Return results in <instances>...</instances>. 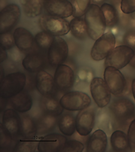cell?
I'll list each match as a JSON object with an SVG mask.
<instances>
[{
  "label": "cell",
  "instance_id": "e0dca14e",
  "mask_svg": "<svg viewBox=\"0 0 135 152\" xmlns=\"http://www.w3.org/2000/svg\"><path fill=\"white\" fill-rule=\"evenodd\" d=\"M55 85L54 78L51 75L43 70L37 72L36 77V88L42 96H51Z\"/></svg>",
  "mask_w": 135,
  "mask_h": 152
},
{
  "label": "cell",
  "instance_id": "9c48e42d",
  "mask_svg": "<svg viewBox=\"0 0 135 152\" xmlns=\"http://www.w3.org/2000/svg\"><path fill=\"white\" fill-rule=\"evenodd\" d=\"M69 48L67 42L59 37L54 38L48 51V61L50 65L58 66L64 62L68 56Z\"/></svg>",
  "mask_w": 135,
  "mask_h": 152
},
{
  "label": "cell",
  "instance_id": "e575fe53",
  "mask_svg": "<svg viewBox=\"0 0 135 152\" xmlns=\"http://www.w3.org/2000/svg\"><path fill=\"white\" fill-rule=\"evenodd\" d=\"M1 34V48L5 50L12 48L15 44L13 35L9 32Z\"/></svg>",
  "mask_w": 135,
  "mask_h": 152
},
{
  "label": "cell",
  "instance_id": "60d3db41",
  "mask_svg": "<svg viewBox=\"0 0 135 152\" xmlns=\"http://www.w3.org/2000/svg\"><path fill=\"white\" fill-rule=\"evenodd\" d=\"M91 1L92 4L99 6L103 4L106 0H91Z\"/></svg>",
  "mask_w": 135,
  "mask_h": 152
},
{
  "label": "cell",
  "instance_id": "1f68e13d",
  "mask_svg": "<svg viewBox=\"0 0 135 152\" xmlns=\"http://www.w3.org/2000/svg\"><path fill=\"white\" fill-rule=\"evenodd\" d=\"M91 0H74L73 16L74 18H81L85 15L90 5Z\"/></svg>",
  "mask_w": 135,
  "mask_h": 152
},
{
  "label": "cell",
  "instance_id": "44dd1931",
  "mask_svg": "<svg viewBox=\"0 0 135 152\" xmlns=\"http://www.w3.org/2000/svg\"><path fill=\"white\" fill-rule=\"evenodd\" d=\"M46 64L44 56L37 53H29L25 57L22 62L24 68L28 72L32 73L41 71Z\"/></svg>",
  "mask_w": 135,
  "mask_h": 152
},
{
  "label": "cell",
  "instance_id": "2e32d148",
  "mask_svg": "<svg viewBox=\"0 0 135 152\" xmlns=\"http://www.w3.org/2000/svg\"><path fill=\"white\" fill-rule=\"evenodd\" d=\"M45 8L49 15L62 18L69 17L74 12L73 4L68 0L47 1Z\"/></svg>",
  "mask_w": 135,
  "mask_h": 152
},
{
  "label": "cell",
  "instance_id": "4fadbf2b",
  "mask_svg": "<svg viewBox=\"0 0 135 152\" xmlns=\"http://www.w3.org/2000/svg\"><path fill=\"white\" fill-rule=\"evenodd\" d=\"M1 124L13 138L22 136V118L16 110L11 109L4 110Z\"/></svg>",
  "mask_w": 135,
  "mask_h": 152
},
{
  "label": "cell",
  "instance_id": "4316f807",
  "mask_svg": "<svg viewBox=\"0 0 135 152\" xmlns=\"http://www.w3.org/2000/svg\"><path fill=\"white\" fill-rule=\"evenodd\" d=\"M70 29L72 35L79 40H85L88 35L85 19L82 18H74L72 20Z\"/></svg>",
  "mask_w": 135,
  "mask_h": 152
},
{
  "label": "cell",
  "instance_id": "8992f818",
  "mask_svg": "<svg viewBox=\"0 0 135 152\" xmlns=\"http://www.w3.org/2000/svg\"><path fill=\"white\" fill-rule=\"evenodd\" d=\"M134 53L132 48L125 45L115 47L105 59V67L112 66L118 69L123 68L129 64Z\"/></svg>",
  "mask_w": 135,
  "mask_h": 152
},
{
  "label": "cell",
  "instance_id": "ab89813d",
  "mask_svg": "<svg viewBox=\"0 0 135 152\" xmlns=\"http://www.w3.org/2000/svg\"><path fill=\"white\" fill-rule=\"evenodd\" d=\"M129 23L132 28L135 29V15L130 18Z\"/></svg>",
  "mask_w": 135,
  "mask_h": 152
},
{
  "label": "cell",
  "instance_id": "4dcf8cb0",
  "mask_svg": "<svg viewBox=\"0 0 135 152\" xmlns=\"http://www.w3.org/2000/svg\"><path fill=\"white\" fill-rule=\"evenodd\" d=\"M54 39L53 36L44 31L36 34L35 40L39 47L42 49H47L49 48Z\"/></svg>",
  "mask_w": 135,
  "mask_h": 152
},
{
  "label": "cell",
  "instance_id": "7a4b0ae2",
  "mask_svg": "<svg viewBox=\"0 0 135 152\" xmlns=\"http://www.w3.org/2000/svg\"><path fill=\"white\" fill-rule=\"evenodd\" d=\"M26 77L22 72L9 74L1 80L0 96L1 99H10L23 91L25 86Z\"/></svg>",
  "mask_w": 135,
  "mask_h": 152
},
{
  "label": "cell",
  "instance_id": "d6986e66",
  "mask_svg": "<svg viewBox=\"0 0 135 152\" xmlns=\"http://www.w3.org/2000/svg\"><path fill=\"white\" fill-rule=\"evenodd\" d=\"M107 145L106 134L103 131L98 129L89 139L86 151L88 152H104L106 150Z\"/></svg>",
  "mask_w": 135,
  "mask_h": 152
},
{
  "label": "cell",
  "instance_id": "8fae6325",
  "mask_svg": "<svg viewBox=\"0 0 135 152\" xmlns=\"http://www.w3.org/2000/svg\"><path fill=\"white\" fill-rule=\"evenodd\" d=\"M21 15L19 7L15 4L7 6L1 12L0 32H8L18 22Z\"/></svg>",
  "mask_w": 135,
  "mask_h": 152
},
{
  "label": "cell",
  "instance_id": "603a6c76",
  "mask_svg": "<svg viewBox=\"0 0 135 152\" xmlns=\"http://www.w3.org/2000/svg\"><path fill=\"white\" fill-rule=\"evenodd\" d=\"M58 125L59 130L63 135L72 136L76 130V118L70 113H65L59 119Z\"/></svg>",
  "mask_w": 135,
  "mask_h": 152
},
{
  "label": "cell",
  "instance_id": "cb8c5ba5",
  "mask_svg": "<svg viewBox=\"0 0 135 152\" xmlns=\"http://www.w3.org/2000/svg\"><path fill=\"white\" fill-rule=\"evenodd\" d=\"M40 103L44 113L58 116L63 112V109L60 105V102L51 96H42Z\"/></svg>",
  "mask_w": 135,
  "mask_h": 152
},
{
  "label": "cell",
  "instance_id": "ba28073f",
  "mask_svg": "<svg viewBox=\"0 0 135 152\" xmlns=\"http://www.w3.org/2000/svg\"><path fill=\"white\" fill-rule=\"evenodd\" d=\"M104 78L110 91L115 96H120L127 89L125 77L119 69L112 66L105 67Z\"/></svg>",
  "mask_w": 135,
  "mask_h": 152
},
{
  "label": "cell",
  "instance_id": "9a60e30c",
  "mask_svg": "<svg viewBox=\"0 0 135 152\" xmlns=\"http://www.w3.org/2000/svg\"><path fill=\"white\" fill-rule=\"evenodd\" d=\"M74 71L69 66L62 64L57 66L54 80L58 88L62 90L70 89L74 85Z\"/></svg>",
  "mask_w": 135,
  "mask_h": 152
},
{
  "label": "cell",
  "instance_id": "7bdbcfd3",
  "mask_svg": "<svg viewBox=\"0 0 135 152\" xmlns=\"http://www.w3.org/2000/svg\"><path fill=\"white\" fill-rule=\"evenodd\" d=\"M131 90L133 95L134 97V98L135 100V78L132 81V84H131Z\"/></svg>",
  "mask_w": 135,
  "mask_h": 152
},
{
  "label": "cell",
  "instance_id": "484cf974",
  "mask_svg": "<svg viewBox=\"0 0 135 152\" xmlns=\"http://www.w3.org/2000/svg\"><path fill=\"white\" fill-rule=\"evenodd\" d=\"M22 118L21 135L24 138L35 139L37 135L36 121L29 115H24Z\"/></svg>",
  "mask_w": 135,
  "mask_h": 152
},
{
  "label": "cell",
  "instance_id": "5b68a950",
  "mask_svg": "<svg viewBox=\"0 0 135 152\" xmlns=\"http://www.w3.org/2000/svg\"><path fill=\"white\" fill-rule=\"evenodd\" d=\"M110 110L116 121L121 125L131 121L135 114L134 104L126 98H119L114 101L110 105Z\"/></svg>",
  "mask_w": 135,
  "mask_h": 152
},
{
  "label": "cell",
  "instance_id": "f546056e",
  "mask_svg": "<svg viewBox=\"0 0 135 152\" xmlns=\"http://www.w3.org/2000/svg\"><path fill=\"white\" fill-rule=\"evenodd\" d=\"M39 140L24 138L20 140L13 148V151L34 152L37 149Z\"/></svg>",
  "mask_w": 135,
  "mask_h": 152
},
{
  "label": "cell",
  "instance_id": "6da1fadb",
  "mask_svg": "<svg viewBox=\"0 0 135 152\" xmlns=\"http://www.w3.org/2000/svg\"><path fill=\"white\" fill-rule=\"evenodd\" d=\"M85 15L88 36L92 40H96L104 34L107 27L100 7L91 4Z\"/></svg>",
  "mask_w": 135,
  "mask_h": 152
},
{
  "label": "cell",
  "instance_id": "f35d334b",
  "mask_svg": "<svg viewBox=\"0 0 135 152\" xmlns=\"http://www.w3.org/2000/svg\"><path fill=\"white\" fill-rule=\"evenodd\" d=\"M1 62L4 61L7 58V53L6 50L4 49L1 48Z\"/></svg>",
  "mask_w": 135,
  "mask_h": 152
},
{
  "label": "cell",
  "instance_id": "7402d4cb",
  "mask_svg": "<svg viewBox=\"0 0 135 152\" xmlns=\"http://www.w3.org/2000/svg\"><path fill=\"white\" fill-rule=\"evenodd\" d=\"M57 116L43 112L36 121L37 135H44L54 130L57 123Z\"/></svg>",
  "mask_w": 135,
  "mask_h": 152
},
{
  "label": "cell",
  "instance_id": "277c9868",
  "mask_svg": "<svg viewBox=\"0 0 135 152\" xmlns=\"http://www.w3.org/2000/svg\"><path fill=\"white\" fill-rule=\"evenodd\" d=\"M39 23L44 31L54 36L66 35L70 31V23L67 20L50 15L41 16Z\"/></svg>",
  "mask_w": 135,
  "mask_h": 152
},
{
  "label": "cell",
  "instance_id": "7c38bea8",
  "mask_svg": "<svg viewBox=\"0 0 135 152\" xmlns=\"http://www.w3.org/2000/svg\"><path fill=\"white\" fill-rule=\"evenodd\" d=\"M67 141L64 135L58 133L47 134L39 140L37 150L41 152H59Z\"/></svg>",
  "mask_w": 135,
  "mask_h": 152
},
{
  "label": "cell",
  "instance_id": "d4e9b609",
  "mask_svg": "<svg viewBox=\"0 0 135 152\" xmlns=\"http://www.w3.org/2000/svg\"><path fill=\"white\" fill-rule=\"evenodd\" d=\"M111 143L115 151L125 152L130 149L128 136L122 131L117 130L112 133Z\"/></svg>",
  "mask_w": 135,
  "mask_h": 152
},
{
  "label": "cell",
  "instance_id": "ffe728a7",
  "mask_svg": "<svg viewBox=\"0 0 135 152\" xmlns=\"http://www.w3.org/2000/svg\"><path fill=\"white\" fill-rule=\"evenodd\" d=\"M9 103L12 109L20 113H25L31 109L33 100L28 92L22 91L10 99Z\"/></svg>",
  "mask_w": 135,
  "mask_h": 152
},
{
  "label": "cell",
  "instance_id": "74e56055",
  "mask_svg": "<svg viewBox=\"0 0 135 152\" xmlns=\"http://www.w3.org/2000/svg\"><path fill=\"white\" fill-rule=\"evenodd\" d=\"M124 45L129 46L133 49H135V29L129 30L124 34L123 38Z\"/></svg>",
  "mask_w": 135,
  "mask_h": 152
},
{
  "label": "cell",
  "instance_id": "8d00e7d4",
  "mask_svg": "<svg viewBox=\"0 0 135 152\" xmlns=\"http://www.w3.org/2000/svg\"><path fill=\"white\" fill-rule=\"evenodd\" d=\"M127 136L130 149L131 151L135 152V119L130 123Z\"/></svg>",
  "mask_w": 135,
  "mask_h": 152
},
{
  "label": "cell",
  "instance_id": "83f0119b",
  "mask_svg": "<svg viewBox=\"0 0 135 152\" xmlns=\"http://www.w3.org/2000/svg\"><path fill=\"white\" fill-rule=\"evenodd\" d=\"M25 14L29 18H35L41 14L42 4L41 0H20Z\"/></svg>",
  "mask_w": 135,
  "mask_h": 152
},
{
  "label": "cell",
  "instance_id": "836d02e7",
  "mask_svg": "<svg viewBox=\"0 0 135 152\" xmlns=\"http://www.w3.org/2000/svg\"><path fill=\"white\" fill-rule=\"evenodd\" d=\"M13 137L1 124V149H7L11 147Z\"/></svg>",
  "mask_w": 135,
  "mask_h": 152
},
{
  "label": "cell",
  "instance_id": "ee69618b",
  "mask_svg": "<svg viewBox=\"0 0 135 152\" xmlns=\"http://www.w3.org/2000/svg\"><path fill=\"white\" fill-rule=\"evenodd\" d=\"M45 1H50V0H45Z\"/></svg>",
  "mask_w": 135,
  "mask_h": 152
},
{
  "label": "cell",
  "instance_id": "3957f363",
  "mask_svg": "<svg viewBox=\"0 0 135 152\" xmlns=\"http://www.w3.org/2000/svg\"><path fill=\"white\" fill-rule=\"evenodd\" d=\"M60 105L68 111H80L90 105L91 99L88 95L79 91H69L64 94L60 100Z\"/></svg>",
  "mask_w": 135,
  "mask_h": 152
},
{
  "label": "cell",
  "instance_id": "52a82bcc",
  "mask_svg": "<svg viewBox=\"0 0 135 152\" xmlns=\"http://www.w3.org/2000/svg\"><path fill=\"white\" fill-rule=\"evenodd\" d=\"M116 42L113 33L109 31L104 33L96 40L91 50V57L96 61L105 59L115 48Z\"/></svg>",
  "mask_w": 135,
  "mask_h": 152
},
{
  "label": "cell",
  "instance_id": "30bf717a",
  "mask_svg": "<svg viewBox=\"0 0 135 152\" xmlns=\"http://www.w3.org/2000/svg\"><path fill=\"white\" fill-rule=\"evenodd\" d=\"M90 91L92 98L99 107L104 108L109 103L111 92L102 78L96 77L92 79Z\"/></svg>",
  "mask_w": 135,
  "mask_h": 152
},
{
  "label": "cell",
  "instance_id": "d6a6232c",
  "mask_svg": "<svg viewBox=\"0 0 135 152\" xmlns=\"http://www.w3.org/2000/svg\"><path fill=\"white\" fill-rule=\"evenodd\" d=\"M85 146L82 142L77 140L67 141L61 152H81L83 151Z\"/></svg>",
  "mask_w": 135,
  "mask_h": 152
},
{
  "label": "cell",
  "instance_id": "f1b7e54d",
  "mask_svg": "<svg viewBox=\"0 0 135 152\" xmlns=\"http://www.w3.org/2000/svg\"><path fill=\"white\" fill-rule=\"evenodd\" d=\"M105 18L107 27H112L119 21V16L117 9L110 4L104 3L100 7Z\"/></svg>",
  "mask_w": 135,
  "mask_h": 152
},
{
  "label": "cell",
  "instance_id": "ac0fdd59",
  "mask_svg": "<svg viewBox=\"0 0 135 152\" xmlns=\"http://www.w3.org/2000/svg\"><path fill=\"white\" fill-rule=\"evenodd\" d=\"M13 36L15 44L20 50L27 52L33 47L34 38L31 33L28 30L18 27L15 30Z\"/></svg>",
  "mask_w": 135,
  "mask_h": 152
},
{
  "label": "cell",
  "instance_id": "5bb4252c",
  "mask_svg": "<svg viewBox=\"0 0 135 152\" xmlns=\"http://www.w3.org/2000/svg\"><path fill=\"white\" fill-rule=\"evenodd\" d=\"M95 118L92 109L88 108L79 112L76 117V128L79 135L85 137L90 134L94 126Z\"/></svg>",
  "mask_w": 135,
  "mask_h": 152
},
{
  "label": "cell",
  "instance_id": "d590c367",
  "mask_svg": "<svg viewBox=\"0 0 135 152\" xmlns=\"http://www.w3.org/2000/svg\"><path fill=\"white\" fill-rule=\"evenodd\" d=\"M120 9L124 14H129L135 12V0H121Z\"/></svg>",
  "mask_w": 135,
  "mask_h": 152
},
{
  "label": "cell",
  "instance_id": "b9f144b4",
  "mask_svg": "<svg viewBox=\"0 0 135 152\" xmlns=\"http://www.w3.org/2000/svg\"><path fill=\"white\" fill-rule=\"evenodd\" d=\"M129 65L131 66H132V67L135 68V51H134L133 56L131 61L129 63Z\"/></svg>",
  "mask_w": 135,
  "mask_h": 152
}]
</instances>
